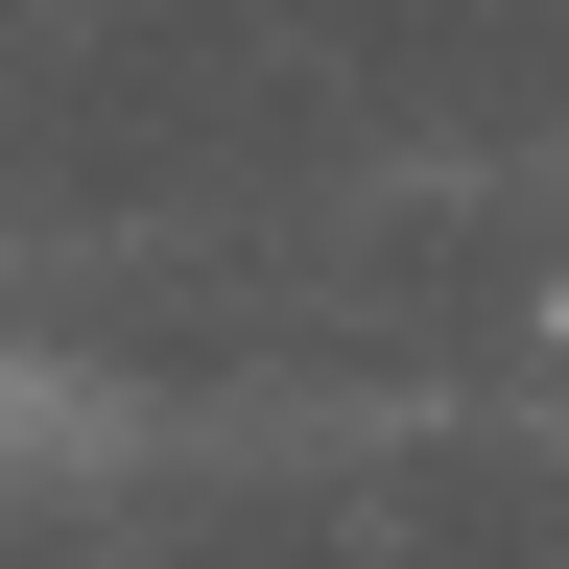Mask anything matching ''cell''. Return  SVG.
I'll return each mask as SVG.
<instances>
[{"label":"cell","instance_id":"obj_1","mask_svg":"<svg viewBox=\"0 0 569 569\" xmlns=\"http://www.w3.org/2000/svg\"><path fill=\"white\" fill-rule=\"evenodd\" d=\"M546 356H569V284H546Z\"/></svg>","mask_w":569,"mask_h":569}]
</instances>
